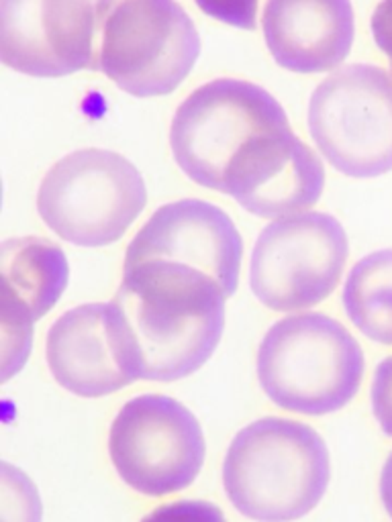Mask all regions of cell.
<instances>
[{"mask_svg":"<svg viewBox=\"0 0 392 522\" xmlns=\"http://www.w3.org/2000/svg\"><path fill=\"white\" fill-rule=\"evenodd\" d=\"M372 410L384 435L392 437V357H386L374 374Z\"/></svg>","mask_w":392,"mask_h":522,"instance_id":"obj_21","label":"cell"},{"mask_svg":"<svg viewBox=\"0 0 392 522\" xmlns=\"http://www.w3.org/2000/svg\"><path fill=\"white\" fill-rule=\"evenodd\" d=\"M364 353L348 329L319 313L278 320L258 351L261 390L274 404L321 417L344 408L360 390Z\"/></svg>","mask_w":392,"mask_h":522,"instance_id":"obj_3","label":"cell"},{"mask_svg":"<svg viewBox=\"0 0 392 522\" xmlns=\"http://www.w3.org/2000/svg\"><path fill=\"white\" fill-rule=\"evenodd\" d=\"M372 35L376 45L386 53L392 76V0H382L372 13Z\"/></svg>","mask_w":392,"mask_h":522,"instance_id":"obj_22","label":"cell"},{"mask_svg":"<svg viewBox=\"0 0 392 522\" xmlns=\"http://www.w3.org/2000/svg\"><path fill=\"white\" fill-rule=\"evenodd\" d=\"M141 522H227V518L211 502L180 500L155 508Z\"/></svg>","mask_w":392,"mask_h":522,"instance_id":"obj_19","label":"cell"},{"mask_svg":"<svg viewBox=\"0 0 392 522\" xmlns=\"http://www.w3.org/2000/svg\"><path fill=\"white\" fill-rule=\"evenodd\" d=\"M341 223L306 210L272 221L261 230L249 263V284L263 306L278 313L306 311L339 284L348 261Z\"/></svg>","mask_w":392,"mask_h":522,"instance_id":"obj_8","label":"cell"},{"mask_svg":"<svg viewBox=\"0 0 392 522\" xmlns=\"http://www.w3.org/2000/svg\"><path fill=\"white\" fill-rule=\"evenodd\" d=\"M290 129L280 103L261 86L221 78L196 88L170 126L176 164L196 184L223 192L233 155L249 139Z\"/></svg>","mask_w":392,"mask_h":522,"instance_id":"obj_6","label":"cell"},{"mask_svg":"<svg viewBox=\"0 0 392 522\" xmlns=\"http://www.w3.org/2000/svg\"><path fill=\"white\" fill-rule=\"evenodd\" d=\"M198 8L217 21L254 31L258 27V2L260 0H195Z\"/></svg>","mask_w":392,"mask_h":522,"instance_id":"obj_20","label":"cell"},{"mask_svg":"<svg viewBox=\"0 0 392 522\" xmlns=\"http://www.w3.org/2000/svg\"><path fill=\"white\" fill-rule=\"evenodd\" d=\"M261 31L280 67L321 74L348 58L355 31L353 8L349 0H268Z\"/></svg>","mask_w":392,"mask_h":522,"instance_id":"obj_13","label":"cell"},{"mask_svg":"<svg viewBox=\"0 0 392 522\" xmlns=\"http://www.w3.org/2000/svg\"><path fill=\"white\" fill-rule=\"evenodd\" d=\"M148 202L139 169L109 149H78L45 174L37 194L44 223L78 247L119 241Z\"/></svg>","mask_w":392,"mask_h":522,"instance_id":"obj_4","label":"cell"},{"mask_svg":"<svg viewBox=\"0 0 392 522\" xmlns=\"http://www.w3.org/2000/svg\"><path fill=\"white\" fill-rule=\"evenodd\" d=\"M331 478L325 441L288 418H261L241 429L223 461L231 504L258 522H292L323 500Z\"/></svg>","mask_w":392,"mask_h":522,"instance_id":"obj_2","label":"cell"},{"mask_svg":"<svg viewBox=\"0 0 392 522\" xmlns=\"http://www.w3.org/2000/svg\"><path fill=\"white\" fill-rule=\"evenodd\" d=\"M70 278L65 253L44 237H17L0 245V290L39 320L62 298Z\"/></svg>","mask_w":392,"mask_h":522,"instance_id":"obj_15","label":"cell"},{"mask_svg":"<svg viewBox=\"0 0 392 522\" xmlns=\"http://www.w3.org/2000/svg\"><path fill=\"white\" fill-rule=\"evenodd\" d=\"M94 11H96V21H98V31L103 35V29H105V22L109 21V17L125 2V0H90ZM100 47V45H98Z\"/></svg>","mask_w":392,"mask_h":522,"instance_id":"obj_24","label":"cell"},{"mask_svg":"<svg viewBox=\"0 0 392 522\" xmlns=\"http://www.w3.org/2000/svg\"><path fill=\"white\" fill-rule=\"evenodd\" d=\"M44 506L35 483L19 467L0 463V522H41Z\"/></svg>","mask_w":392,"mask_h":522,"instance_id":"obj_18","label":"cell"},{"mask_svg":"<svg viewBox=\"0 0 392 522\" xmlns=\"http://www.w3.org/2000/svg\"><path fill=\"white\" fill-rule=\"evenodd\" d=\"M100 45L90 0H0V60L25 76L94 70Z\"/></svg>","mask_w":392,"mask_h":522,"instance_id":"obj_10","label":"cell"},{"mask_svg":"<svg viewBox=\"0 0 392 522\" xmlns=\"http://www.w3.org/2000/svg\"><path fill=\"white\" fill-rule=\"evenodd\" d=\"M227 294L217 280L176 261L125 268L107 302L110 345L131 381H176L200 370L225 329Z\"/></svg>","mask_w":392,"mask_h":522,"instance_id":"obj_1","label":"cell"},{"mask_svg":"<svg viewBox=\"0 0 392 522\" xmlns=\"http://www.w3.org/2000/svg\"><path fill=\"white\" fill-rule=\"evenodd\" d=\"M325 188V166L315 149L282 129L249 139L233 155L223 192L263 218L306 212Z\"/></svg>","mask_w":392,"mask_h":522,"instance_id":"obj_11","label":"cell"},{"mask_svg":"<svg viewBox=\"0 0 392 522\" xmlns=\"http://www.w3.org/2000/svg\"><path fill=\"white\" fill-rule=\"evenodd\" d=\"M344 306L368 339L392 345V249L370 253L351 268Z\"/></svg>","mask_w":392,"mask_h":522,"instance_id":"obj_16","label":"cell"},{"mask_svg":"<svg viewBox=\"0 0 392 522\" xmlns=\"http://www.w3.org/2000/svg\"><path fill=\"white\" fill-rule=\"evenodd\" d=\"M308 131L337 171L376 178L392 171V76L349 63L327 76L308 103Z\"/></svg>","mask_w":392,"mask_h":522,"instance_id":"obj_5","label":"cell"},{"mask_svg":"<svg viewBox=\"0 0 392 522\" xmlns=\"http://www.w3.org/2000/svg\"><path fill=\"white\" fill-rule=\"evenodd\" d=\"M380 498H382V504H384L388 516L392 518V453L388 455L384 467H382V476H380Z\"/></svg>","mask_w":392,"mask_h":522,"instance_id":"obj_23","label":"cell"},{"mask_svg":"<svg viewBox=\"0 0 392 522\" xmlns=\"http://www.w3.org/2000/svg\"><path fill=\"white\" fill-rule=\"evenodd\" d=\"M243 241L233 221L204 200L186 198L152 214L127 247L125 268L145 261H176L217 280L227 296L240 282Z\"/></svg>","mask_w":392,"mask_h":522,"instance_id":"obj_12","label":"cell"},{"mask_svg":"<svg viewBox=\"0 0 392 522\" xmlns=\"http://www.w3.org/2000/svg\"><path fill=\"white\" fill-rule=\"evenodd\" d=\"M45 353L55 381L76 396H109L133 384L110 345L107 304H82L62 314L47 333Z\"/></svg>","mask_w":392,"mask_h":522,"instance_id":"obj_14","label":"cell"},{"mask_svg":"<svg viewBox=\"0 0 392 522\" xmlns=\"http://www.w3.org/2000/svg\"><path fill=\"white\" fill-rule=\"evenodd\" d=\"M204 451L198 420L174 398H133L110 424L109 453L117 474L148 496L188 488L202 469Z\"/></svg>","mask_w":392,"mask_h":522,"instance_id":"obj_9","label":"cell"},{"mask_svg":"<svg viewBox=\"0 0 392 522\" xmlns=\"http://www.w3.org/2000/svg\"><path fill=\"white\" fill-rule=\"evenodd\" d=\"M198 56V31L176 0H125L105 22L94 72L131 96H166Z\"/></svg>","mask_w":392,"mask_h":522,"instance_id":"obj_7","label":"cell"},{"mask_svg":"<svg viewBox=\"0 0 392 522\" xmlns=\"http://www.w3.org/2000/svg\"><path fill=\"white\" fill-rule=\"evenodd\" d=\"M35 316L0 290V381H8L22 370L33 343Z\"/></svg>","mask_w":392,"mask_h":522,"instance_id":"obj_17","label":"cell"}]
</instances>
